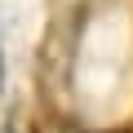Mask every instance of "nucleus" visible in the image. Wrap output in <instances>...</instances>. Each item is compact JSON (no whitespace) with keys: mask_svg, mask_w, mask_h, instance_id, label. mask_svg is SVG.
Instances as JSON below:
<instances>
[{"mask_svg":"<svg viewBox=\"0 0 133 133\" xmlns=\"http://www.w3.org/2000/svg\"><path fill=\"white\" fill-rule=\"evenodd\" d=\"M0 89H5V53H0Z\"/></svg>","mask_w":133,"mask_h":133,"instance_id":"nucleus-1","label":"nucleus"}]
</instances>
